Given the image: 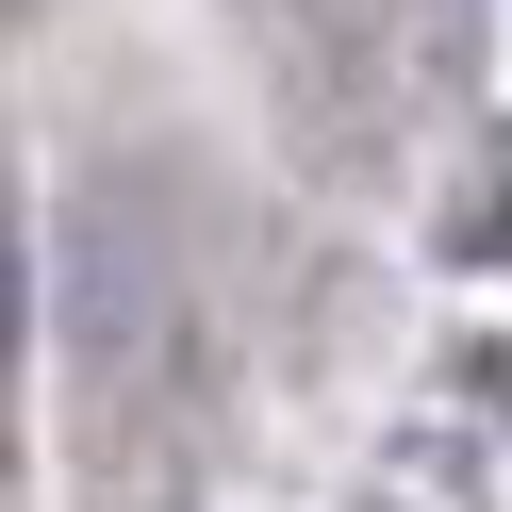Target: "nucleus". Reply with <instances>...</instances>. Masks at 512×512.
<instances>
[{
  "instance_id": "1",
  "label": "nucleus",
  "mask_w": 512,
  "mask_h": 512,
  "mask_svg": "<svg viewBox=\"0 0 512 512\" xmlns=\"http://www.w3.org/2000/svg\"><path fill=\"white\" fill-rule=\"evenodd\" d=\"M0 364H17V248H0Z\"/></svg>"
}]
</instances>
